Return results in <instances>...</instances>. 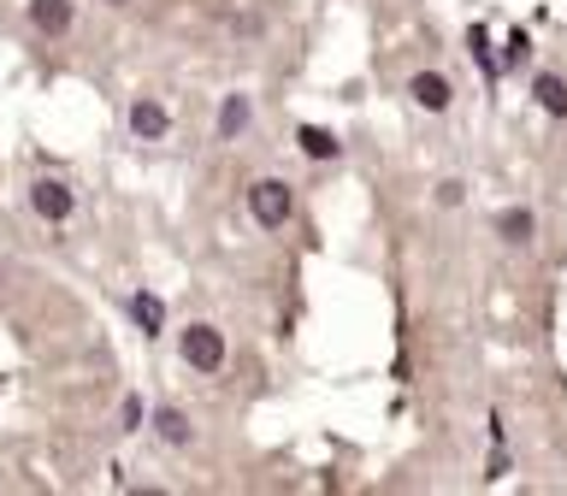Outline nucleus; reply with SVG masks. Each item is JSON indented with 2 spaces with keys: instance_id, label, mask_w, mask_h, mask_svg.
<instances>
[{
  "instance_id": "obj_1",
  "label": "nucleus",
  "mask_w": 567,
  "mask_h": 496,
  "mask_svg": "<svg viewBox=\"0 0 567 496\" xmlns=\"http://www.w3.org/2000/svg\"><path fill=\"white\" fill-rule=\"evenodd\" d=\"M248 213L272 230V225H284L290 219V184H278V177H266V184H255L248 189Z\"/></svg>"
},
{
  "instance_id": "obj_5",
  "label": "nucleus",
  "mask_w": 567,
  "mask_h": 496,
  "mask_svg": "<svg viewBox=\"0 0 567 496\" xmlns=\"http://www.w3.org/2000/svg\"><path fill=\"white\" fill-rule=\"evenodd\" d=\"M30 24L48 30V35L71 30V0H30Z\"/></svg>"
},
{
  "instance_id": "obj_6",
  "label": "nucleus",
  "mask_w": 567,
  "mask_h": 496,
  "mask_svg": "<svg viewBox=\"0 0 567 496\" xmlns=\"http://www.w3.org/2000/svg\"><path fill=\"white\" fill-rule=\"evenodd\" d=\"M166 124H172L166 106H154V101H136V106H131V131H136V136L159 142V136H166Z\"/></svg>"
},
{
  "instance_id": "obj_13",
  "label": "nucleus",
  "mask_w": 567,
  "mask_h": 496,
  "mask_svg": "<svg viewBox=\"0 0 567 496\" xmlns=\"http://www.w3.org/2000/svg\"><path fill=\"white\" fill-rule=\"evenodd\" d=\"M461 195H467V189H461L455 177H450V184H437V202H443V207H461Z\"/></svg>"
},
{
  "instance_id": "obj_11",
  "label": "nucleus",
  "mask_w": 567,
  "mask_h": 496,
  "mask_svg": "<svg viewBox=\"0 0 567 496\" xmlns=\"http://www.w3.org/2000/svg\"><path fill=\"white\" fill-rule=\"evenodd\" d=\"M532 95H538L556 118H567V83H561V78H538V89H532Z\"/></svg>"
},
{
  "instance_id": "obj_4",
  "label": "nucleus",
  "mask_w": 567,
  "mask_h": 496,
  "mask_svg": "<svg viewBox=\"0 0 567 496\" xmlns=\"http://www.w3.org/2000/svg\"><path fill=\"white\" fill-rule=\"evenodd\" d=\"M408 95H414L425 113H443V106H450V83H443L437 71H420V78L408 83Z\"/></svg>"
},
{
  "instance_id": "obj_8",
  "label": "nucleus",
  "mask_w": 567,
  "mask_h": 496,
  "mask_svg": "<svg viewBox=\"0 0 567 496\" xmlns=\"http://www.w3.org/2000/svg\"><path fill=\"white\" fill-rule=\"evenodd\" d=\"M243 131H248V95H230L219 106V136L230 142V136H243Z\"/></svg>"
},
{
  "instance_id": "obj_7",
  "label": "nucleus",
  "mask_w": 567,
  "mask_h": 496,
  "mask_svg": "<svg viewBox=\"0 0 567 496\" xmlns=\"http://www.w3.org/2000/svg\"><path fill=\"white\" fill-rule=\"evenodd\" d=\"M296 142H301V154H313V159H337V136L319 131V124H301Z\"/></svg>"
},
{
  "instance_id": "obj_14",
  "label": "nucleus",
  "mask_w": 567,
  "mask_h": 496,
  "mask_svg": "<svg viewBox=\"0 0 567 496\" xmlns=\"http://www.w3.org/2000/svg\"><path fill=\"white\" fill-rule=\"evenodd\" d=\"M508 473V455H503V443H496V455H491V467H485V478H503Z\"/></svg>"
},
{
  "instance_id": "obj_15",
  "label": "nucleus",
  "mask_w": 567,
  "mask_h": 496,
  "mask_svg": "<svg viewBox=\"0 0 567 496\" xmlns=\"http://www.w3.org/2000/svg\"><path fill=\"white\" fill-rule=\"evenodd\" d=\"M113 7H124V0H113Z\"/></svg>"
},
{
  "instance_id": "obj_9",
  "label": "nucleus",
  "mask_w": 567,
  "mask_h": 496,
  "mask_svg": "<svg viewBox=\"0 0 567 496\" xmlns=\"http://www.w3.org/2000/svg\"><path fill=\"white\" fill-rule=\"evenodd\" d=\"M154 432L166 437V443H177V450H184V443H189V420L177 414V407H159V414H154Z\"/></svg>"
},
{
  "instance_id": "obj_2",
  "label": "nucleus",
  "mask_w": 567,
  "mask_h": 496,
  "mask_svg": "<svg viewBox=\"0 0 567 496\" xmlns=\"http://www.w3.org/2000/svg\"><path fill=\"white\" fill-rule=\"evenodd\" d=\"M184 361L195 372H219L225 366V337L213 331V326H189L184 331Z\"/></svg>"
},
{
  "instance_id": "obj_3",
  "label": "nucleus",
  "mask_w": 567,
  "mask_h": 496,
  "mask_svg": "<svg viewBox=\"0 0 567 496\" xmlns=\"http://www.w3.org/2000/svg\"><path fill=\"white\" fill-rule=\"evenodd\" d=\"M30 207L42 213V219L60 225V219H71V189L60 184V177H42V184L30 189Z\"/></svg>"
},
{
  "instance_id": "obj_10",
  "label": "nucleus",
  "mask_w": 567,
  "mask_h": 496,
  "mask_svg": "<svg viewBox=\"0 0 567 496\" xmlns=\"http://www.w3.org/2000/svg\"><path fill=\"white\" fill-rule=\"evenodd\" d=\"M496 230H503V242H526L532 237V213L526 207H508L503 219H496Z\"/></svg>"
},
{
  "instance_id": "obj_12",
  "label": "nucleus",
  "mask_w": 567,
  "mask_h": 496,
  "mask_svg": "<svg viewBox=\"0 0 567 496\" xmlns=\"http://www.w3.org/2000/svg\"><path fill=\"white\" fill-rule=\"evenodd\" d=\"M131 313H136V326H142V331H148V337L159 331V319H166V308H159V301H154V296H136V301H131Z\"/></svg>"
}]
</instances>
